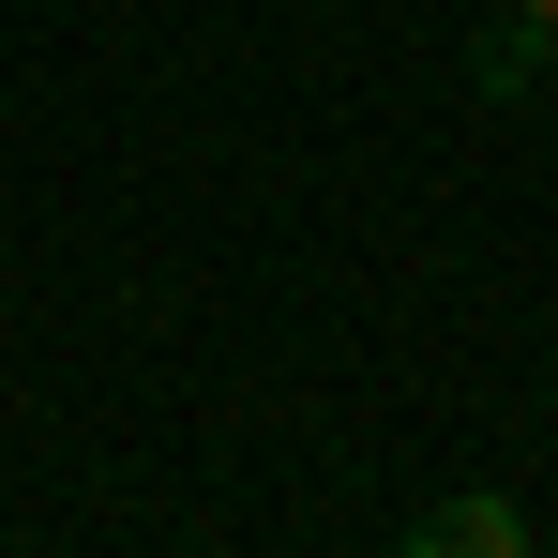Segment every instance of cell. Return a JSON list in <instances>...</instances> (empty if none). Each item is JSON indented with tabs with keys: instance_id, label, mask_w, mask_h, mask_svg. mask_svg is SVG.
<instances>
[{
	"instance_id": "6da1fadb",
	"label": "cell",
	"mask_w": 558,
	"mask_h": 558,
	"mask_svg": "<svg viewBox=\"0 0 558 558\" xmlns=\"http://www.w3.org/2000/svg\"><path fill=\"white\" fill-rule=\"evenodd\" d=\"M408 558H529V513H513V498H438V513L408 529Z\"/></svg>"
},
{
	"instance_id": "7a4b0ae2",
	"label": "cell",
	"mask_w": 558,
	"mask_h": 558,
	"mask_svg": "<svg viewBox=\"0 0 558 558\" xmlns=\"http://www.w3.org/2000/svg\"><path fill=\"white\" fill-rule=\"evenodd\" d=\"M513 31H558V0H513Z\"/></svg>"
}]
</instances>
